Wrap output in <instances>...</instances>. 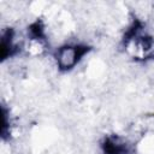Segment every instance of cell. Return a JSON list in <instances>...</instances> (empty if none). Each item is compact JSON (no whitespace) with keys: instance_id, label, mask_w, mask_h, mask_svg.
<instances>
[{"instance_id":"1","label":"cell","mask_w":154,"mask_h":154,"mask_svg":"<svg viewBox=\"0 0 154 154\" xmlns=\"http://www.w3.org/2000/svg\"><path fill=\"white\" fill-rule=\"evenodd\" d=\"M88 51L89 47L83 45H66L58 48L55 53L58 67L63 71L73 69Z\"/></svg>"},{"instance_id":"2","label":"cell","mask_w":154,"mask_h":154,"mask_svg":"<svg viewBox=\"0 0 154 154\" xmlns=\"http://www.w3.org/2000/svg\"><path fill=\"white\" fill-rule=\"evenodd\" d=\"M105 154H131L130 144L120 137H108L105 140L103 144Z\"/></svg>"}]
</instances>
